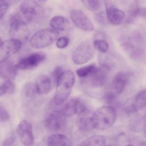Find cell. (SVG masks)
<instances>
[{
	"label": "cell",
	"instance_id": "obj_9",
	"mask_svg": "<svg viewBox=\"0 0 146 146\" xmlns=\"http://www.w3.org/2000/svg\"><path fill=\"white\" fill-rule=\"evenodd\" d=\"M46 54L42 52H35L19 60L15 67L17 70H27L33 69L37 67L44 60Z\"/></svg>",
	"mask_w": 146,
	"mask_h": 146
},
{
	"label": "cell",
	"instance_id": "obj_17",
	"mask_svg": "<svg viewBox=\"0 0 146 146\" xmlns=\"http://www.w3.org/2000/svg\"><path fill=\"white\" fill-rule=\"evenodd\" d=\"M0 78L5 80H13L17 74V68L12 61L6 60L0 63Z\"/></svg>",
	"mask_w": 146,
	"mask_h": 146
},
{
	"label": "cell",
	"instance_id": "obj_3",
	"mask_svg": "<svg viewBox=\"0 0 146 146\" xmlns=\"http://www.w3.org/2000/svg\"><path fill=\"white\" fill-rule=\"evenodd\" d=\"M59 35V31L52 28L41 29L34 33L31 37L30 44L34 48H43L52 44Z\"/></svg>",
	"mask_w": 146,
	"mask_h": 146
},
{
	"label": "cell",
	"instance_id": "obj_20",
	"mask_svg": "<svg viewBox=\"0 0 146 146\" xmlns=\"http://www.w3.org/2000/svg\"><path fill=\"white\" fill-rule=\"evenodd\" d=\"M51 27L56 30L66 31L70 27V23L67 19L62 16H55L50 21Z\"/></svg>",
	"mask_w": 146,
	"mask_h": 146
},
{
	"label": "cell",
	"instance_id": "obj_36",
	"mask_svg": "<svg viewBox=\"0 0 146 146\" xmlns=\"http://www.w3.org/2000/svg\"><path fill=\"white\" fill-rule=\"evenodd\" d=\"M4 94H5V92L3 91V90L2 87V86H0V96H2Z\"/></svg>",
	"mask_w": 146,
	"mask_h": 146
},
{
	"label": "cell",
	"instance_id": "obj_22",
	"mask_svg": "<svg viewBox=\"0 0 146 146\" xmlns=\"http://www.w3.org/2000/svg\"><path fill=\"white\" fill-rule=\"evenodd\" d=\"M87 115H80L76 121L78 128L83 132H88L93 129L91 124L90 116H87Z\"/></svg>",
	"mask_w": 146,
	"mask_h": 146
},
{
	"label": "cell",
	"instance_id": "obj_2",
	"mask_svg": "<svg viewBox=\"0 0 146 146\" xmlns=\"http://www.w3.org/2000/svg\"><path fill=\"white\" fill-rule=\"evenodd\" d=\"M117 113L115 108L111 106H103L98 108L90 116L93 129L104 130L109 128L115 123Z\"/></svg>",
	"mask_w": 146,
	"mask_h": 146
},
{
	"label": "cell",
	"instance_id": "obj_14",
	"mask_svg": "<svg viewBox=\"0 0 146 146\" xmlns=\"http://www.w3.org/2000/svg\"><path fill=\"white\" fill-rule=\"evenodd\" d=\"M107 68L97 67L89 76L83 79V82L91 87L97 88L102 87L107 79Z\"/></svg>",
	"mask_w": 146,
	"mask_h": 146
},
{
	"label": "cell",
	"instance_id": "obj_26",
	"mask_svg": "<svg viewBox=\"0 0 146 146\" xmlns=\"http://www.w3.org/2000/svg\"><path fill=\"white\" fill-rule=\"evenodd\" d=\"M85 6L90 10L95 11L100 6L99 0H82Z\"/></svg>",
	"mask_w": 146,
	"mask_h": 146
},
{
	"label": "cell",
	"instance_id": "obj_28",
	"mask_svg": "<svg viewBox=\"0 0 146 146\" xmlns=\"http://www.w3.org/2000/svg\"><path fill=\"white\" fill-rule=\"evenodd\" d=\"M56 46L59 48H63L67 46L69 39L66 36H62L60 38H58L56 40Z\"/></svg>",
	"mask_w": 146,
	"mask_h": 146
},
{
	"label": "cell",
	"instance_id": "obj_1",
	"mask_svg": "<svg viewBox=\"0 0 146 146\" xmlns=\"http://www.w3.org/2000/svg\"><path fill=\"white\" fill-rule=\"evenodd\" d=\"M75 82V76L71 70L63 71L56 80V87L54 98L55 104H63L68 98Z\"/></svg>",
	"mask_w": 146,
	"mask_h": 146
},
{
	"label": "cell",
	"instance_id": "obj_12",
	"mask_svg": "<svg viewBox=\"0 0 146 146\" xmlns=\"http://www.w3.org/2000/svg\"><path fill=\"white\" fill-rule=\"evenodd\" d=\"M70 18L79 29L86 31L94 30V24L83 11L79 9L72 10L70 13Z\"/></svg>",
	"mask_w": 146,
	"mask_h": 146
},
{
	"label": "cell",
	"instance_id": "obj_5",
	"mask_svg": "<svg viewBox=\"0 0 146 146\" xmlns=\"http://www.w3.org/2000/svg\"><path fill=\"white\" fill-rule=\"evenodd\" d=\"M95 54L93 46L88 41L80 43L72 52L71 58L76 64H83L90 61Z\"/></svg>",
	"mask_w": 146,
	"mask_h": 146
},
{
	"label": "cell",
	"instance_id": "obj_16",
	"mask_svg": "<svg viewBox=\"0 0 146 146\" xmlns=\"http://www.w3.org/2000/svg\"><path fill=\"white\" fill-rule=\"evenodd\" d=\"M130 76V74L125 71H120L114 76L112 81V90L117 96L123 92Z\"/></svg>",
	"mask_w": 146,
	"mask_h": 146
},
{
	"label": "cell",
	"instance_id": "obj_8",
	"mask_svg": "<svg viewBox=\"0 0 146 146\" xmlns=\"http://www.w3.org/2000/svg\"><path fill=\"white\" fill-rule=\"evenodd\" d=\"M145 90L139 91L125 102L123 106L124 110L127 113L132 114L144 109L145 107Z\"/></svg>",
	"mask_w": 146,
	"mask_h": 146
},
{
	"label": "cell",
	"instance_id": "obj_19",
	"mask_svg": "<svg viewBox=\"0 0 146 146\" xmlns=\"http://www.w3.org/2000/svg\"><path fill=\"white\" fill-rule=\"evenodd\" d=\"M47 144L50 146H68L71 145L72 143L70 139L65 135L55 133L48 136Z\"/></svg>",
	"mask_w": 146,
	"mask_h": 146
},
{
	"label": "cell",
	"instance_id": "obj_6",
	"mask_svg": "<svg viewBox=\"0 0 146 146\" xmlns=\"http://www.w3.org/2000/svg\"><path fill=\"white\" fill-rule=\"evenodd\" d=\"M65 103L60 110L66 117H71L76 114L86 115L90 110L86 104L78 98H72Z\"/></svg>",
	"mask_w": 146,
	"mask_h": 146
},
{
	"label": "cell",
	"instance_id": "obj_35",
	"mask_svg": "<svg viewBox=\"0 0 146 146\" xmlns=\"http://www.w3.org/2000/svg\"><path fill=\"white\" fill-rule=\"evenodd\" d=\"M22 1V0H6L5 2H6L7 3H8V5H9L10 3L17 2H18V1Z\"/></svg>",
	"mask_w": 146,
	"mask_h": 146
},
{
	"label": "cell",
	"instance_id": "obj_23",
	"mask_svg": "<svg viewBox=\"0 0 146 146\" xmlns=\"http://www.w3.org/2000/svg\"><path fill=\"white\" fill-rule=\"evenodd\" d=\"M145 15V8H140L138 6L137 3H135L132 5V6L131 7L129 10V14L128 17V21L132 22L133 19H135L139 15L144 17Z\"/></svg>",
	"mask_w": 146,
	"mask_h": 146
},
{
	"label": "cell",
	"instance_id": "obj_15",
	"mask_svg": "<svg viewBox=\"0 0 146 146\" xmlns=\"http://www.w3.org/2000/svg\"><path fill=\"white\" fill-rule=\"evenodd\" d=\"M106 15L108 21L113 25H120L125 17V13L115 7L110 0H105Z\"/></svg>",
	"mask_w": 146,
	"mask_h": 146
},
{
	"label": "cell",
	"instance_id": "obj_27",
	"mask_svg": "<svg viewBox=\"0 0 146 146\" xmlns=\"http://www.w3.org/2000/svg\"><path fill=\"white\" fill-rule=\"evenodd\" d=\"M1 86L5 94H12L15 91V86L11 80H5Z\"/></svg>",
	"mask_w": 146,
	"mask_h": 146
},
{
	"label": "cell",
	"instance_id": "obj_24",
	"mask_svg": "<svg viewBox=\"0 0 146 146\" xmlns=\"http://www.w3.org/2000/svg\"><path fill=\"white\" fill-rule=\"evenodd\" d=\"M97 66L95 64H90L82 67L79 68L76 71L77 75L82 79L86 78L89 76L92 72H93L96 68Z\"/></svg>",
	"mask_w": 146,
	"mask_h": 146
},
{
	"label": "cell",
	"instance_id": "obj_4",
	"mask_svg": "<svg viewBox=\"0 0 146 146\" xmlns=\"http://www.w3.org/2000/svg\"><path fill=\"white\" fill-rule=\"evenodd\" d=\"M9 34L11 39L25 42L30 36V30L27 24L18 15L14 16L10 21Z\"/></svg>",
	"mask_w": 146,
	"mask_h": 146
},
{
	"label": "cell",
	"instance_id": "obj_37",
	"mask_svg": "<svg viewBox=\"0 0 146 146\" xmlns=\"http://www.w3.org/2000/svg\"><path fill=\"white\" fill-rule=\"evenodd\" d=\"M6 0H0V3H3V2H5Z\"/></svg>",
	"mask_w": 146,
	"mask_h": 146
},
{
	"label": "cell",
	"instance_id": "obj_18",
	"mask_svg": "<svg viewBox=\"0 0 146 146\" xmlns=\"http://www.w3.org/2000/svg\"><path fill=\"white\" fill-rule=\"evenodd\" d=\"M34 91L38 95H44L48 93L51 89V80L46 75H40L35 82Z\"/></svg>",
	"mask_w": 146,
	"mask_h": 146
},
{
	"label": "cell",
	"instance_id": "obj_32",
	"mask_svg": "<svg viewBox=\"0 0 146 146\" xmlns=\"http://www.w3.org/2000/svg\"><path fill=\"white\" fill-rule=\"evenodd\" d=\"M63 70L60 67H57L54 70V71L52 72V76L55 82H56L58 77L60 76Z\"/></svg>",
	"mask_w": 146,
	"mask_h": 146
},
{
	"label": "cell",
	"instance_id": "obj_30",
	"mask_svg": "<svg viewBox=\"0 0 146 146\" xmlns=\"http://www.w3.org/2000/svg\"><path fill=\"white\" fill-rule=\"evenodd\" d=\"M9 119V113L7 111L0 105V121H6Z\"/></svg>",
	"mask_w": 146,
	"mask_h": 146
},
{
	"label": "cell",
	"instance_id": "obj_33",
	"mask_svg": "<svg viewBox=\"0 0 146 146\" xmlns=\"http://www.w3.org/2000/svg\"><path fill=\"white\" fill-rule=\"evenodd\" d=\"M15 138L14 136H10L8 138H7L3 142V145H11L14 144V143L15 142Z\"/></svg>",
	"mask_w": 146,
	"mask_h": 146
},
{
	"label": "cell",
	"instance_id": "obj_38",
	"mask_svg": "<svg viewBox=\"0 0 146 146\" xmlns=\"http://www.w3.org/2000/svg\"><path fill=\"white\" fill-rule=\"evenodd\" d=\"M2 42V40H1V38H0V43Z\"/></svg>",
	"mask_w": 146,
	"mask_h": 146
},
{
	"label": "cell",
	"instance_id": "obj_29",
	"mask_svg": "<svg viewBox=\"0 0 146 146\" xmlns=\"http://www.w3.org/2000/svg\"><path fill=\"white\" fill-rule=\"evenodd\" d=\"M116 96L117 95L115 94V93L112 90H111L107 91V92L105 93L104 95V98L105 100H106L108 103H110L115 100L116 98Z\"/></svg>",
	"mask_w": 146,
	"mask_h": 146
},
{
	"label": "cell",
	"instance_id": "obj_13",
	"mask_svg": "<svg viewBox=\"0 0 146 146\" xmlns=\"http://www.w3.org/2000/svg\"><path fill=\"white\" fill-rule=\"evenodd\" d=\"M16 132L19 140L23 145H30L34 144L33 127L29 121L26 120L21 121L17 126Z\"/></svg>",
	"mask_w": 146,
	"mask_h": 146
},
{
	"label": "cell",
	"instance_id": "obj_34",
	"mask_svg": "<svg viewBox=\"0 0 146 146\" xmlns=\"http://www.w3.org/2000/svg\"><path fill=\"white\" fill-rule=\"evenodd\" d=\"M96 19L97 21L99 22V23H103L105 22V17H104V13H102L98 14L96 17Z\"/></svg>",
	"mask_w": 146,
	"mask_h": 146
},
{
	"label": "cell",
	"instance_id": "obj_31",
	"mask_svg": "<svg viewBox=\"0 0 146 146\" xmlns=\"http://www.w3.org/2000/svg\"><path fill=\"white\" fill-rule=\"evenodd\" d=\"M9 5L6 2H3L0 3V20L3 17L7 10L8 9Z\"/></svg>",
	"mask_w": 146,
	"mask_h": 146
},
{
	"label": "cell",
	"instance_id": "obj_7",
	"mask_svg": "<svg viewBox=\"0 0 146 146\" xmlns=\"http://www.w3.org/2000/svg\"><path fill=\"white\" fill-rule=\"evenodd\" d=\"M44 124L46 129L50 131L54 132L61 131L66 126V116L60 111H54L46 117Z\"/></svg>",
	"mask_w": 146,
	"mask_h": 146
},
{
	"label": "cell",
	"instance_id": "obj_21",
	"mask_svg": "<svg viewBox=\"0 0 146 146\" xmlns=\"http://www.w3.org/2000/svg\"><path fill=\"white\" fill-rule=\"evenodd\" d=\"M107 142L106 137L102 135H94L83 140L79 145L81 146L104 145Z\"/></svg>",
	"mask_w": 146,
	"mask_h": 146
},
{
	"label": "cell",
	"instance_id": "obj_11",
	"mask_svg": "<svg viewBox=\"0 0 146 146\" xmlns=\"http://www.w3.org/2000/svg\"><path fill=\"white\" fill-rule=\"evenodd\" d=\"M22 44L21 42L14 39L2 42L0 43V63L8 59L19 51Z\"/></svg>",
	"mask_w": 146,
	"mask_h": 146
},
{
	"label": "cell",
	"instance_id": "obj_25",
	"mask_svg": "<svg viewBox=\"0 0 146 146\" xmlns=\"http://www.w3.org/2000/svg\"><path fill=\"white\" fill-rule=\"evenodd\" d=\"M93 47L94 49L98 51L100 53H106L109 48L107 42L102 39H95L93 42Z\"/></svg>",
	"mask_w": 146,
	"mask_h": 146
},
{
	"label": "cell",
	"instance_id": "obj_10",
	"mask_svg": "<svg viewBox=\"0 0 146 146\" xmlns=\"http://www.w3.org/2000/svg\"><path fill=\"white\" fill-rule=\"evenodd\" d=\"M20 10L28 20H31L44 12L42 6L34 0H24L21 4Z\"/></svg>",
	"mask_w": 146,
	"mask_h": 146
}]
</instances>
